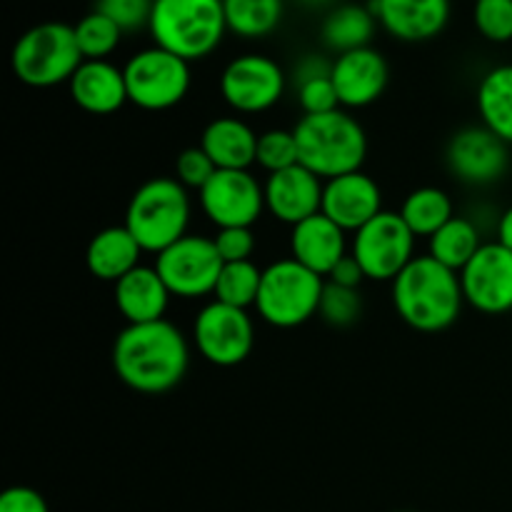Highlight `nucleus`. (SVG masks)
<instances>
[{
  "instance_id": "nucleus-8",
  "label": "nucleus",
  "mask_w": 512,
  "mask_h": 512,
  "mask_svg": "<svg viewBox=\"0 0 512 512\" xmlns=\"http://www.w3.org/2000/svg\"><path fill=\"white\" fill-rule=\"evenodd\" d=\"M125 88H128V103L135 108L150 110H170L183 103L190 90V63L178 58L170 50L143 48L130 55L123 65Z\"/></svg>"
},
{
  "instance_id": "nucleus-4",
  "label": "nucleus",
  "mask_w": 512,
  "mask_h": 512,
  "mask_svg": "<svg viewBox=\"0 0 512 512\" xmlns=\"http://www.w3.org/2000/svg\"><path fill=\"white\" fill-rule=\"evenodd\" d=\"M148 30L158 48L188 63L203 60L228 33L223 0H155Z\"/></svg>"
},
{
  "instance_id": "nucleus-9",
  "label": "nucleus",
  "mask_w": 512,
  "mask_h": 512,
  "mask_svg": "<svg viewBox=\"0 0 512 512\" xmlns=\"http://www.w3.org/2000/svg\"><path fill=\"white\" fill-rule=\"evenodd\" d=\"M350 255L358 260L368 280L393 283L415 260V235L400 213L383 210L353 233Z\"/></svg>"
},
{
  "instance_id": "nucleus-28",
  "label": "nucleus",
  "mask_w": 512,
  "mask_h": 512,
  "mask_svg": "<svg viewBox=\"0 0 512 512\" xmlns=\"http://www.w3.org/2000/svg\"><path fill=\"white\" fill-rule=\"evenodd\" d=\"M400 218L413 230L415 238L430 240L445 223H450L455 218L453 200H450V195L445 190L425 185V188L413 190L405 198L403 208H400Z\"/></svg>"
},
{
  "instance_id": "nucleus-26",
  "label": "nucleus",
  "mask_w": 512,
  "mask_h": 512,
  "mask_svg": "<svg viewBox=\"0 0 512 512\" xmlns=\"http://www.w3.org/2000/svg\"><path fill=\"white\" fill-rule=\"evenodd\" d=\"M478 113L483 125L512 145V65L488 70L478 85Z\"/></svg>"
},
{
  "instance_id": "nucleus-33",
  "label": "nucleus",
  "mask_w": 512,
  "mask_h": 512,
  "mask_svg": "<svg viewBox=\"0 0 512 512\" xmlns=\"http://www.w3.org/2000/svg\"><path fill=\"white\" fill-rule=\"evenodd\" d=\"M360 313H363V298H360L358 288H343L325 280L323 298H320L318 315L333 328H348V325L358 323Z\"/></svg>"
},
{
  "instance_id": "nucleus-13",
  "label": "nucleus",
  "mask_w": 512,
  "mask_h": 512,
  "mask_svg": "<svg viewBox=\"0 0 512 512\" xmlns=\"http://www.w3.org/2000/svg\"><path fill=\"white\" fill-rule=\"evenodd\" d=\"M200 208L215 228H253L265 210V190L248 170H218L200 190Z\"/></svg>"
},
{
  "instance_id": "nucleus-32",
  "label": "nucleus",
  "mask_w": 512,
  "mask_h": 512,
  "mask_svg": "<svg viewBox=\"0 0 512 512\" xmlns=\"http://www.w3.org/2000/svg\"><path fill=\"white\" fill-rule=\"evenodd\" d=\"M255 163L268 175L288 170L293 165H300L298 155V140H295L293 130H265L258 135V153H255Z\"/></svg>"
},
{
  "instance_id": "nucleus-16",
  "label": "nucleus",
  "mask_w": 512,
  "mask_h": 512,
  "mask_svg": "<svg viewBox=\"0 0 512 512\" xmlns=\"http://www.w3.org/2000/svg\"><path fill=\"white\" fill-rule=\"evenodd\" d=\"M345 233H358L365 223L383 213V190L363 170L325 180L323 210Z\"/></svg>"
},
{
  "instance_id": "nucleus-18",
  "label": "nucleus",
  "mask_w": 512,
  "mask_h": 512,
  "mask_svg": "<svg viewBox=\"0 0 512 512\" xmlns=\"http://www.w3.org/2000/svg\"><path fill=\"white\" fill-rule=\"evenodd\" d=\"M335 90H338L340 108H368L385 93L390 80L388 60L375 48L350 50L338 55L330 70Z\"/></svg>"
},
{
  "instance_id": "nucleus-45",
  "label": "nucleus",
  "mask_w": 512,
  "mask_h": 512,
  "mask_svg": "<svg viewBox=\"0 0 512 512\" xmlns=\"http://www.w3.org/2000/svg\"><path fill=\"white\" fill-rule=\"evenodd\" d=\"M473 3H475V0H473Z\"/></svg>"
},
{
  "instance_id": "nucleus-10",
  "label": "nucleus",
  "mask_w": 512,
  "mask_h": 512,
  "mask_svg": "<svg viewBox=\"0 0 512 512\" xmlns=\"http://www.w3.org/2000/svg\"><path fill=\"white\" fill-rule=\"evenodd\" d=\"M223 265L213 238L205 235H185L155 255V270L168 285L170 295L185 300L213 295Z\"/></svg>"
},
{
  "instance_id": "nucleus-7",
  "label": "nucleus",
  "mask_w": 512,
  "mask_h": 512,
  "mask_svg": "<svg viewBox=\"0 0 512 512\" xmlns=\"http://www.w3.org/2000/svg\"><path fill=\"white\" fill-rule=\"evenodd\" d=\"M325 278L303 268L298 260L283 258L263 270L255 310L273 328H298L318 315Z\"/></svg>"
},
{
  "instance_id": "nucleus-24",
  "label": "nucleus",
  "mask_w": 512,
  "mask_h": 512,
  "mask_svg": "<svg viewBox=\"0 0 512 512\" xmlns=\"http://www.w3.org/2000/svg\"><path fill=\"white\" fill-rule=\"evenodd\" d=\"M140 255H143V248L130 235V230L125 225H113L93 235L85 250V263L93 278L115 285L130 270L138 268Z\"/></svg>"
},
{
  "instance_id": "nucleus-30",
  "label": "nucleus",
  "mask_w": 512,
  "mask_h": 512,
  "mask_svg": "<svg viewBox=\"0 0 512 512\" xmlns=\"http://www.w3.org/2000/svg\"><path fill=\"white\" fill-rule=\"evenodd\" d=\"M260 280H263V270H260L253 260L225 263L223 270H220V278L213 295L220 303L248 310L250 305H255V300H258Z\"/></svg>"
},
{
  "instance_id": "nucleus-42",
  "label": "nucleus",
  "mask_w": 512,
  "mask_h": 512,
  "mask_svg": "<svg viewBox=\"0 0 512 512\" xmlns=\"http://www.w3.org/2000/svg\"><path fill=\"white\" fill-rule=\"evenodd\" d=\"M498 243L512 250V205L498 218Z\"/></svg>"
},
{
  "instance_id": "nucleus-25",
  "label": "nucleus",
  "mask_w": 512,
  "mask_h": 512,
  "mask_svg": "<svg viewBox=\"0 0 512 512\" xmlns=\"http://www.w3.org/2000/svg\"><path fill=\"white\" fill-rule=\"evenodd\" d=\"M375 18L373 8L363 3H343L335 5L328 15H325L323 25H320V40L328 50L343 55L350 50L368 48L370 40L375 35Z\"/></svg>"
},
{
  "instance_id": "nucleus-31",
  "label": "nucleus",
  "mask_w": 512,
  "mask_h": 512,
  "mask_svg": "<svg viewBox=\"0 0 512 512\" xmlns=\"http://www.w3.org/2000/svg\"><path fill=\"white\" fill-rule=\"evenodd\" d=\"M73 30L85 60H105L108 55L115 53V48L120 45V38H123V30L108 15L98 13V10L83 15L73 25Z\"/></svg>"
},
{
  "instance_id": "nucleus-40",
  "label": "nucleus",
  "mask_w": 512,
  "mask_h": 512,
  "mask_svg": "<svg viewBox=\"0 0 512 512\" xmlns=\"http://www.w3.org/2000/svg\"><path fill=\"white\" fill-rule=\"evenodd\" d=\"M330 70H333V63H330V60H325L323 55H305V58L298 60V65H295V70H293L295 88L303 83H308V80L325 78V75H330Z\"/></svg>"
},
{
  "instance_id": "nucleus-2",
  "label": "nucleus",
  "mask_w": 512,
  "mask_h": 512,
  "mask_svg": "<svg viewBox=\"0 0 512 512\" xmlns=\"http://www.w3.org/2000/svg\"><path fill=\"white\" fill-rule=\"evenodd\" d=\"M460 273L445 268L430 255H415L413 263L393 280V305L400 320L420 333H440L463 310Z\"/></svg>"
},
{
  "instance_id": "nucleus-15",
  "label": "nucleus",
  "mask_w": 512,
  "mask_h": 512,
  "mask_svg": "<svg viewBox=\"0 0 512 512\" xmlns=\"http://www.w3.org/2000/svg\"><path fill=\"white\" fill-rule=\"evenodd\" d=\"M465 303L478 313L505 315L512 310V250L483 243L475 258L460 270Z\"/></svg>"
},
{
  "instance_id": "nucleus-21",
  "label": "nucleus",
  "mask_w": 512,
  "mask_h": 512,
  "mask_svg": "<svg viewBox=\"0 0 512 512\" xmlns=\"http://www.w3.org/2000/svg\"><path fill=\"white\" fill-rule=\"evenodd\" d=\"M68 90L73 103L93 115H110L128 103L123 68L108 60H83L70 78Z\"/></svg>"
},
{
  "instance_id": "nucleus-5",
  "label": "nucleus",
  "mask_w": 512,
  "mask_h": 512,
  "mask_svg": "<svg viewBox=\"0 0 512 512\" xmlns=\"http://www.w3.org/2000/svg\"><path fill=\"white\" fill-rule=\"evenodd\" d=\"M123 225L138 240L143 253H163L188 235V188L178 178L145 180L130 198Z\"/></svg>"
},
{
  "instance_id": "nucleus-22",
  "label": "nucleus",
  "mask_w": 512,
  "mask_h": 512,
  "mask_svg": "<svg viewBox=\"0 0 512 512\" xmlns=\"http://www.w3.org/2000/svg\"><path fill=\"white\" fill-rule=\"evenodd\" d=\"M113 295L115 308L128 325L163 320L170 298H173L155 265H138L135 270H130L125 278L115 283Z\"/></svg>"
},
{
  "instance_id": "nucleus-29",
  "label": "nucleus",
  "mask_w": 512,
  "mask_h": 512,
  "mask_svg": "<svg viewBox=\"0 0 512 512\" xmlns=\"http://www.w3.org/2000/svg\"><path fill=\"white\" fill-rule=\"evenodd\" d=\"M225 23L240 38H265L280 25L285 13L283 0H223Z\"/></svg>"
},
{
  "instance_id": "nucleus-43",
  "label": "nucleus",
  "mask_w": 512,
  "mask_h": 512,
  "mask_svg": "<svg viewBox=\"0 0 512 512\" xmlns=\"http://www.w3.org/2000/svg\"><path fill=\"white\" fill-rule=\"evenodd\" d=\"M300 3H303L305 8H323V5H330L333 0H300Z\"/></svg>"
},
{
  "instance_id": "nucleus-3",
  "label": "nucleus",
  "mask_w": 512,
  "mask_h": 512,
  "mask_svg": "<svg viewBox=\"0 0 512 512\" xmlns=\"http://www.w3.org/2000/svg\"><path fill=\"white\" fill-rule=\"evenodd\" d=\"M293 133L298 140L300 165L320 180L355 173L368 158L365 128L343 108L323 115H303Z\"/></svg>"
},
{
  "instance_id": "nucleus-14",
  "label": "nucleus",
  "mask_w": 512,
  "mask_h": 512,
  "mask_svg": "<svg viewBox=\"0 0 512 512\" xmlns=\"http://www.w3.org/2000/svg\"><path fill=\"white\" fill-rule=\"evenodd\" d=\"M445 163L460 183L485 188L503 180V175L508 173V143H503L485 125H470L450 138L445 148Z\"/></svg>"
},
{
  "instance_id": "nucleus-35",
  "label": "nucleus",
  "mask_w": 512,
  "mask_h": 512,
  "mask_svg": "<svg viewBox=\"0 0 512 512\" xmlns=\"http://www.w3.org/2000/svg\"><path fill=\"white\" fill-rule=\"evenodd\" d=\"M155 0H98L95 10L108 15L123 33H135L150 25Z\"/></svg>"
},
{
  "instance_id": "nucleus-41",
  "label": "nucleus",
  "mask_w": 512,
  "mask_h": 512,
  "mask_svg": "<svg viewBox=\"0 0 512 512\" xmlns=\"http://www.w3.org/2000/svg\"><path fill=\"white\" fill-rule=\"evenodd\" d=\"M325 280L335 285H343V288H360V283L365 280V273L363 268H360L358 260L348 253L333 270H330V275Z\"/></svg>"
},
{
  "instance_id": "nucleus-36",
  "label": "nucleus",
  "mask_w": 512,
  "mask_h": 512,
  "mask_svg": "<svg viewBox=\"0 0 512 512\" xmlns=\"http://www.w3.org/2000/svg\"><path fill=\"white\" fill-rule=\"evenodd\" d=\"M218 173L213 160L208 158L203 148H188L175 158V178L185 185V188L203 190L208 180Z\"/></svg>"
},
{
  "instance_id": "nucleus-1",
  "label": "nucleus",
  "mask_w": 512,
  "mask_h": 512,
  "mask_svg": "<svg viewBox=\"0 0 512 512\" xmlns=\"http://www.w3.org/2000/svg\"><path fill=\"white\" fill-rule=\"evenodd\" d=\"M190 348L170 320L125 325L113 343V370L120 383L143 395H163L183 383Z\"/></svg>"
},
{
  "instance_id": "nucleus-23",
  "label": "nucleus",
  "mask_w": 512,
  "mask_h": 512,
  "mask_svg": "<svg viewBox=\"0 0 512 512\" xmlns=\"http://www.w3.org/2000/svg\"><path fill=\"white\" fill-rule=\"evenodd\" d=\"M200 148L218 170H248L258 153V135L240 118H215L205 125Z\"/></svg>"
},
{
  "instance_id": "nucleus-6",
  "label": "nucleus",
  "mask_w": 512,
  "mask_h": 512,
  "mask_svg": "<svg viewBox=\"0 0 512 512\" xmlns=\"http://www.w3.org/2000/svg\"><path fill=\"white\" fill-rule=\"evenodd\" d=\"M83 60L73 25L65 23L33 25L20 35L10 55L15 78L30 88H55L60 83H70Z\"/></svg>"
},
{
  "instance_id": "nucleus-39",
  "label": "nucleus",
  "mask_w": 512,
  "mask_h": 512,
  "mask_svg": "<svg viewBox=\"0 0 512 512\" xmlns=\"http://www.w3.org/2000/svg\"><path fill=\"white\" fill-rule=\"evenodd\" d=\"M0 512H50L43 495L25 485H15L0 495Z\"/></svg>"
},
{
  "instance_id": "nucleus-27",
  "label": "nucleus",
  "mask_w": 512,
  "mask_h": 512,
  "mask_svg": "<svg viewBox=\"0 0 512 512\" xmlns=\"http://www.w3.org/2000/svg\"><path fill=\"white\" fill-rule=\"evenodd\" d=\"M480 248H483L480 228L470 218H458V215L428 240L430 258H435L440 265L455 270V273H460Z\"/></svg>"
},
{
  "instance_id": "nucleus-37",
  "label": "nucleus",
  "mask_w": 512,
  "mask_h": 512,
  "mask_svg": "<svg viewBox=\"0 0 512 512\" xmlns=\"http://www.w3.org/2000/svg\"><path fill=\"white\" fill-rule=\"evenodd\" d=\"M295 90H298V103L300 108H303V115H323L340 108L338 90H335L330 75L308 80V83L298 85Z\"/></svg>"
},
{
  "instance_id": "nucleus-11",
  "label": "nucleus",
  "mask_w": 512,
  "mask_h": 512,
  "mask_svg": "<svg viewBox=\"0 0 512 512\" xmlns=\"http://www.w3.org/2000/svg\"><path fill=\"white\" fill-rule=\"evenodd\" d=\"M193 343L210 365L235 368L253 353V318L248 315V310L213 300L195 315Z\"/></svg>"
},
{
  "instance_id": "nucleus-20",
  "label": "nucleus",
  "mask_w": 512,
  "mask_h": 512,
  "mask_svg": "<svg viewBox=\"0 0 512 512\" xmlns=\"http://www.w3.org/2000/svg\"><path fill=\"white\" fill-rule=\"evenodd\" d=\"M345 255H348V233L323 213L303 220L290 230V258L320 278H328L330 270Z\"/></svg>"
},
{
  "instance_id": "nucleus-12",
  "label": "nucleus",
  "mask_w": 512,
  "mask_h": 512,
  "mask_svg": "<svg viewBox=\"0 0 512 512\" xmlns=\"http://www.w3.org/2000/svg\"><path fill=\"white\" fill-rule=\"evenodd\" d=\"M283 68L273 58L260 53H245L230 60L220 75V95L233 110L243 115L265 113L280 103L285 93Z\"/></svg>"
},
{
  "instance_id": "nucleus-38",
  "label": "nucleus",
  "mask_w": 512,
  "mask_h": 512,
  "mask_svg": "<svg viewBox=\"0 0 512 512\" xmlns=\"http://www.w3.org/2000/svg\"><path fill=\"white\" fill-rule=\"evenodd\" d=\"M213 243L223 263H243L255 253V235L250 228H220Z\"/></svg>"
},
{
  "instance_id": "nucleus-19",
  "label": "nucleus",
  "mask_w": 512,
  "mask_h": 512,
  "mask_svg": "<svg viewBox=\"0 0 512 512\" xmlns=\"http://www.w3.org/2000/svg\"><path fill=\"white\" fill-rule=\"evenodd\" d=\"M370 8L385 33L403 43L438 38L450 20V0H373Z\"/></svg>"
},
{
  "instance_id": "nucleus-17",
  "label": "nucleus",
  "mask_w": 512,
  "mask_h": 512,
  "mask_svg": "<svg viewBox=\"0 0 512 512\" xmlns=\"http://www.w3.org/2000/svg\"><path fill=\"white\" fill-rule=\"evenodd\" d=\"M323 188L325 180H320L303 165H293V168L268 175L263 185L265 210L275 220L295 228L323 210Z\"/></svg>"
},
{
  "instance_id": "nucleus-34",
  "label": "nucleus",
  "mask_w": 512,
  "mask_h": 512,
  "mask_svg": "<svg viewBox=\"0 0 512 512\" xmlns=\"http://www.w3.org/2000/svg\"><path fill=\"white\" fill-rule=\"evenodd\" d=\"M473 23L490 43L512 40V0H475Z\"/></svg>"
},
{
  "instance_id": "nucleus-44",
  "label": "nucleus",
  "mask_w": 512,
  "mask_h": 512,
  "mask_svg": "<svg viewBox=\"0 0 512 512\" xmlns=\"http://www.w3.org/2000/svg\"><path fill=\"white\" fill-rule=\"evenodd\" d=\"M355 3H373V0H355Z\"/></svg>"
}]
</instances>
